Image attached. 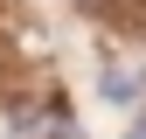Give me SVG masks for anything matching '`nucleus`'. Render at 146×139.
Wrapping results in <instances>:
<instances>
[{"instance_id":"obj_2","label":"nucleus","mask_w":146,"mask_h":139,"mask_svg":"<svg viewBox=\"0 0 146 139\" xmlns=\"http://www.w3.org/2000/svg\"><path fill=\"white\" fill-rule=\"evenodd\" d=\"M132 139H146V111H139V132H132Z\"/></svg>"},{"instance_id":"obj_1","label":"nucleus","mask_w":146,"mask_h":139,"mask_svg":"<svg viewBox=\"0 0 146 139\" xmlns=\"http://www.w3.org/2000/svg\"><path fill=\"white\" fill-rule=\"evenodd\" d=\"M21 139H84V132L63 125V118H42V125H35V118H21Z\"/></svg>"}]
</instances>
